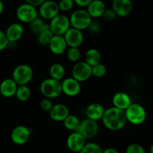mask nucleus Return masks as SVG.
Here are the masks:
<instances>
[{"label":"nucleus","mask_w":153,"mask_h":153,"mask_svg":"<svg viewBox=\"0 0 153 153\" xmlns=\"http://www.w3.org/2000/svg\"><path fill=\"white\" fill-rule=\"evenodd\" d=\"M85 61L91 67L101 63V54L100 51L94 48L87 50L85 55Z\"/></svg>","instance_id":"23"},{"label":"nucleus","mask_w":153,"mask_h":153,"mask_svg":"<svg viewBox=\"0 0 153 153\" xmlns=\"http://www.w3.org/2000/svg\"><path fill=\"white\" fill-rule=\"evenodd\" d=\"M16 16L21 22L30 23L38 17V10L34 6L24 3L18 6L16 8Z\"/></svg>","instance_id":"7"},{"label":"nucleus","mask_w":153,"mask_h":153,"mask_svg":"<svg viewBox=\"0 0 153 153\" xmlns=\"http://www.w3.org/2000/svg\"><path fill=\"white\" fill-rule=\"evenodd\" d=\"M99 1H102V0H99Z\"/></svg>","instance_id":"42"},{"label":"nucleus","mask_w":153,"mask_h":153,"mask_svg":"<svg viewBox=\"0 0 153 153\" xmlns=\"http://www.w3.org/2000/svg\"><path fill=\"white\" fill-rule=\"evenodd\" d=\"M31 131L25 126L19 125L15 127L10 133V139L16 145H24L29 140Z\"/></svg>","instance_id":"11"},{"label":"nucleus","mask_w":153,"mask_h":153,"mask_svg":"<svg viewBox=\"0 0 153 153\" xmlns=\"http://www.w3.org/2000/svg\"><path fill=\"white\" fill-rule=\"evenodd\" d=\"M102 149L96 143H86L82 150L79 153H102Z\"/></svg>","instance_id":"30"},{"label":"nucleus","mask_w":153,"mask_h":153,"mask_svg":"<svg viewBox=\"0 0 153 153\" xmlns=\"http://www.w3.org/2000/svg\"><path fill=\"white\" fill-rule=\"evenodd\" d=\"M102 121L104 126L111 131L121 130L127 123L125 111L114 107L105 110Z\"/></svg>","instance_id":"1"},{"label":"nucleus","mask_w":153,"mask_h":153,"mask_svg":"<svg viewBox=\"0 0 153 153\" xmlns=\"http://www.w3.org/2000/svg\"><path fill=\"white\" fill-rule=\"evenodd\" d=\"M58 5L60 11L68 12L73 9L74 1L73 0H60L58 2Z\"/></svg>","instance_id":"32"},{"label":"nucleus","mask_w":153,"mask_h":153,"mask_svg":"<svg viewBox=\"0 0 153 153\" xmlns=\"http://www.w3.org/2000/svg\"><path fill=\"white\" fill-rule=\"evenodd\" d=\"M67 58L71 62L77 63L81 58V52L79 48L70 47L67 52Z\"/></svg>","instance_id":"31"},{"label":"nucleus","mask_w":153,"mask_h":153,"mask_svg":"<svg viewBox=\"0 0 153 153\" xmlns=\"http://www.w3.org/2000/svg\"><path fill=\"white\" fill-rule=\"evenodd\" d=\"M86 139L76 131H73L67 138V146L70 151L79 153L86 144Z\"/></svg>","instance_id":"14"},{"label":"nucleus","mask_w":153,"mask_h":153,"mask_svg":"<svg viewBox=\"0 0 153 153\" xmlns=\"http://www.w3.org/2000/svg\"><path fill=\"white\" fill-rule=\"evenodd\" d=\"M49 73L50 78L61 82V80L64 79V76H65V68L61 64L55 63L51 65Z\"/></svg>","instance_id":"24"},{"label":"nucleus","mask_w":153,"mask_h":153,"mask_svg":"<svg viewBox=\"0 0 153 153\" xmlns=\"http://www.w3.org/2000/svg\"><path fill=\"white\" fill-rule=\"evenodd\" d=\"M63 36L67 46L70 47L79 48L83 43L84 35L80 30L70 27Z\"/></svg>","instance_id":"13"},{"label":"nucleus","mask_w":153,"mask_h":153,"mask_svg":"<svg viewBox=\"0 0 153 153\" xmlns=\"http://www.w3.org/2000/svg\"><path fill=\"white\" fill-rule=\"evenodd\" d=\"M91 68L92 67L85 61H78L72 69V78L80 83L85 82L92 76Z\"/></svg>","instance_id":"9"},{"label":"nucleus","mask_w":153,"mask_h":153,"mask_svg":"<svg viewBox=\"0 0 153 153\" xmlns=\"http://www.w3.org/2000/svg\"><path fill=\"white\" fill-rule=\"evenodd\" d=\"M125 114L127 122L133 125L142 124L146 120L147 116L144 108L137 103H131L125 111Z\"/></svg>","instance_id":"4"},{"label":"nucleus","mask_w":153,"mask_h":153,"mask_svg":"<svg viewBox=\"0 0 153 153\" xmlns=\"http://www.w3.org/2000/svg\"><path fill=\"white\" fill-rule=\"evenodd\" d=\"M82 90L81 83L70 77L61 81V91L63 94L69 97H74L79 95Z\"/></svg>","instance_id":"12"},{"label":"nucleus","mask_w":153,"mask_h":153,"mask_svg":"<svg viewBox=\"0 0 153 153\" xmlns=\"http://www.w3.org/2000/svg\"><path fill=\"white\" fill-rule=\"evenodd\" d=\"M88 29H89V31L93 34H96V33H98L100 31V25L97 21L92 20V22H91L90 25L88 26Z\"/></svg>","instance_id":"37"},{"label":"nucleus","mask_w":153,"mask_h":153,"mask_svg":"<svg viewBox=\"0 0 153 153\" xmlns=\"http://www.w3.org/2000/svg\"><path fill=\"white\" fill-rule=\"evenodd\" d=\"M49 114L52 120L55 122H63L70 114V110L68 107L64 104L53 105L49 111Z\"/></svg>","instance_id":"18"},{"label":"nucleus","mask_w":153,"mask_h":153,"mask_svg":"<svg viewBox=\"0 0 153 153\" xmlns=\"http://www.w3.org/2000/svg\"><path fill=\"white\" fill-rule=\"evenodd\" d=\"M49 29L54 35L63 36L70 28V19L64 14H58L50 20L49 24Z\"/></svg>","instance_id":"6"},{"label":"nucleus","mask_w":153,"mask_h":153,"mask_svg":"<svg viewBox=\"0 0 153 153\" xmlns=\"http://www.w3.org/2000/svg\"><path fill=\"white\" fill-rule=\"evenodd\" d=\"M69 19H70V26L72 28L80 30L82 31L83 30L88 29V26L93 20L91 16L88 14V11L82 8L74 10L69 17Z\"/></svg>","instance_id":"2"},{"label":"nucleus","mask_w":153,"mask_h":153,"mask_svg":"<svg viewBox=\"0 0 153 153\" xmlns=\"http://www.w3.org/2000/svg\"><path fill=\"white\" fill-rule=\"evenodd\" d=\"M112 9L117 16L126 17L131 13L133 8L131 0H113Z\"/></svg>","instance_id":"15"},{"label":"nucleus","mask_w":153,"mask_h":153,"mask_svg":"<svg viewBox=\"0 0 153 153\" xmlns=\"http://www.w3.org/2000/svg\"><path fill=\"white\" fill-rule=\"evenodd\" d=\"M37 35V41L41 46H48L54 34L49 29V24H46L43 30Z\"/></svg>","instance_id":"25"},{"label":"nucleus","mask_w":153,"mask_h":153,"mask_svg":"<svg viewBox=\"0 0 153 153\" xmlns=\"http://www.w3.org/2000/svg\"><path fill=\"white\" fill-rule=\"evenodd\" d=\"M80 122L81 121L79 120V119L76 115L70 114L66 117V119L63 121V123H64V126L65 127L66 129L69 130V131H75L80 124Z\"/></svg>","instance_id":"27"},{"label":"nucleus","mask_w":153,"mask_h":153,"mask_svg":"<svg viewBox=\"0 0 153 153\" xmlns=\"http://www.w3.org/2000/svg\"><path fill=\"white\" fill-rule=\"evenodd\" d=\"M3 11H4V3L0 0V15L3 13Z\"/></svg>","instance_id":"41"},{"label":"nucleus","mask_w":153,"mask_h":153,"mask_svg":"<svg viewBox=\"0 0 153 153\" xmlns=\"http://www.w3.org/2000/svg\"><path fill=\"white\" fill-rule=\"evenodd\" d=\"M31 90L28 88V85H18L15 96L19 101H28L31 97Z\"/></svg>","instance_id":"26"},{"label":"nucleus","mask_w":153,"mask_h":153,"mask_svg":"<svg viewBox=\"0 0 153 153\" xmlns=\"http://www.w3.org/2000/svg\"><path fill=\"white\" fill-rule=\"evenodd\" d=\"M102 153H119V152H118V151L116 149H114V148L109 147V148H107V149H104V150L102 149Z\"/></svg>","instance_id":"40"},{"label":"nucleus","mask_w":153,"mask_h":153,"mask_svg":"<svg viewBox=\"0 0 153 153\" xmlns=\"http://www.w3.org/2000/svg\"><path fill=\"white\" fill-rule=\"evenodd\" d=\"M40 90L45 98L49 100L55 99L62 94L61 82L55 80L52 78H48L41 82Z\"/></svg>","instance_id":"3"},{"label":"nucleus","mask_w":153,"mask_h":153,"mask_svg":"<svg viewBox=\"0 0 153 153\" xmlns=\"http://www.w3.org/2000/svg\"><path fill=\"white\" fill-rule=\"evenodd\" d=\"M105 108L100 103H91L86 108L87 118L94 121H98L102 120L105 112Z\"/></svg>","instance_id":"21"},{"label":"nucleus","mask_w":153,"mask_h":153,"mask_svg":"<svg viewBox=\"0 0 153 153\" xmlns=\"http://www.w3.org/2000/svg\"><path fill=\"white\" fill-rule=\"evenodd\" d=\"M1 1H4V0H1Z\"/></svg>","instance_id":"43"},{"label":"nucleus","mask_w":153,"mask_h":153,"mask_svg":"<svg viewBox=\"0 0 153 153\" xmlns=\"http://www.w3.org/2000/svg\"><path fill=\"white\" fill-rule=\"evenodd\" d=\"M75 131L80 133L86 140H90V139L94 138L98 134V123L97 121L86 118L81 121L80 124Z\"/></svg>","instance_id":"8"},{"label":"nucleus","mask_w":153,"mask_h":153,"mask_svg":"<svg viewBox=\"0 0 153 153\" xmlns=\"http://www.w3.org/2000/svg\"><path fill=\"white\" fill-rule=\"evenodd\" d=\"M91 73H92V76L96 78H102L103 76H105L106 73H107V68L102 63H100L98 64L91 67Z\"/></svg>","instance_id":"29"},{"label":"nucleus","mask_w":153,"mask_h":153,"mask_svg":"<svg viewBox=\"0 0 153 153\" xmlns=\"http://www.w3.org/2000/svg\"><path fill=\"white\" fill-rule=\"evenodd\" d=\"M126 153H146L145 149L138 143H131L126 148Z\"/></svg>","instance_id":"33"},{"label":"nucleus","mask_w":153,"mask_h":153,"mask_svg":"<svg viewBox=\"0 0 153 153\" xmlns=\"http://www.w3.org/2000/svg\"><path fill=\"white\" fill-rule=\"evenodd\" d=\"M92 1L93 0H73L74 4H77L78 6L81 7H87Z\"/></svg>","instance_id":"38"},{"label":"nucleus","mask_w":153,"mask_h":153,"mask_svg":"<svg viewBox=\"0 0 153 153\" xmlns=\"http://www.w3.org/2000/svg\"><path fill=\"white\" fill-rule=\"evenodd\" d=\"M18 85L12 78L4 79L0 84V94L3 97L10 98L15 96Z\"/></svg>","instance_id":"20"},{"label":"nucleus","mask_w":153,"mask_h":153,"mask_svg":"<svg viewBox=\"0 0 153 153\" xmlns=\"http://www.w3.org/2000/svg\"><path fill=\"white\" fill-rule=\"evenodd\" d=\"M102 17L105 22H111L117 17V15L112 8H106Z\"/></svg>","instance_id":"34"},{"label":"nucleus","mask_w":153,"mask_h":153,"mask_svg":"<svg viewBox=\"0 0 153 153\" xmlns=\"http://www.w3.org/2000/svg\"><path fill=\"white\" fill-rule=\"evenodd\" d=\"M6 37L10 43H16L20 40L24 34V28L22 25L19 23H12L9 25L4 32Z\"/></svg>","instance_id":"17"},{"label":"nucleus","mask_w":153,"mask_h":153,"mask_svg":"<svg viewBox=\"0 0 153 153\" xmlns=\"http://www.w3.org/2000/svg\"><path fill=\"white\" fill-rule=\"evenodd\" d=\"M34 77V70L28 64L16 66L12 73V79L17 85H28Z\"/></svg>","instance_id":"5"},{"label":"nucleus","mask_w":153,"mask_h":153,"mask_svg":"<svg viewBox=\"0 0 153 153\" xmlns=\"http://www.w3.org/2000/svg\"><path fill=\"white\" fill-rule=\"evenodd\" d=\"M46 24L45 23L43 19L40 17H37L35 19L31 22L29 23V28L31 32L34 33L36 34H38L44 28Z\"/></svg>","instance_id":"28"},{"label":"nucleus","mask_w":153,"mask_h":153,"mask_svg":"<svg viewBox=\"0 0 153 153\" xmlns=\"http://www.w3.org/2000/svg\"><path fill=\"white\" fill-rule=\"evenodd\" d=\"M87 11L91 17L94 19L102 17L103 13L105 10L106 6L103 1L99 0H93L88 6H87Z\"/></svg>","instance_id":"22"},{"label":"nucleus","mask_w":153,"mask_h":153,"mask_svg":"<svg viewBox=\"0 0 153 153\" xmlns=\"http://www.w3.org/2000/svg\"><path fill=\"white\" fill-rule=\"evenodd\" d=\"M112 102H113V107L124 111L132 103L131 97L125 92L116 93L112 98Z\"/></svg>","instance_id":"19"},{"label":"nucleus","mask_w":153,"mask_h":153,"mask_svg":"<svg viewBox=\"0 0 153 153\" xmlns=\"http://www.w3.org/2000/svg\"><path fill=\"white\" fill-rule=\"evenodd\" d=\"M52 106H53V103H52V102L49 99H43L40 102V108L43 111H44L49 112L52 108Z\"/></svg>","instance_id":"35"},{"label":"nucleus","mask_w":153,"mask_h":153,"mask_svg":"<svg viewBox=\"0 0 153 153\" xmlns=\"http://www.w3.org/2000/svg\"><path fill=\"white\" fill-rule=\"evenodd\" d=\"M8 44L9 42L6 37L5 34H4V31L0 30V52L6 49Z\"/></svg>","instance_id":"36"},{"label":"nucleus","mask_w":153,"mask_h":153,"mask_svg":"<svg viewBox=\"0 0 153 153\" xmlns=\"http://www.w3.org/2000/svg\"><path fill=\"white\" fill-rule=\"evenodd\" d=\"M59 12L58 2L52 0H46L39 6L38 15H40L41 19L46 20H51L59 14Z\"/></svg>","instance_id":"10"},{"label":"nucleus","mask_w":153,"mask_h":153,"mask_svg":"<svg viewBox=\"0 0 153 153\" xmlns=\"http://www.w3.org/2000/svg\"><path fill=\"white\" fill-rule=\"evenodd\" d=\"M25 3L29 4L34 7H39L41 4H43L46 0H25Z\"/></svg>","instance_id":"39"},{"label":"nucleus","mask_w":153,"mask_h":153,"mask_svg":"<svg viewBox=\"0 0 153 153\" xmlns=\"http://www.w3.org/2000/svg\"><path fill=\"white\" fill-rule=\"evenodd\" d=\"M48 46L51 52L55 55H62L67 49V45L64 36L61 35H53Z\"/></svg>","instance_id":"16"}]
</instances>
